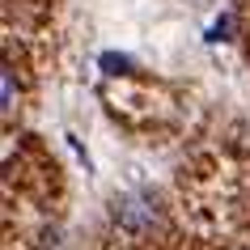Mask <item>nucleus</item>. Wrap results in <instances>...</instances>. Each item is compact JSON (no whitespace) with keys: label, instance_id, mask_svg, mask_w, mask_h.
<instances>
[{"label":"nucleus","instance_id":"obj_1","mask_svg":"<svg viewBox=\"0 0 250 250\" xmlns=\"http://www.w3.org/2000/svg\"><path fill=\"white\" fill-rule=\"evenodd\" d=\"M13 110V72H4V115Z\"/></svg>","mask_w":250,"mask_h":250}]
</instances>
